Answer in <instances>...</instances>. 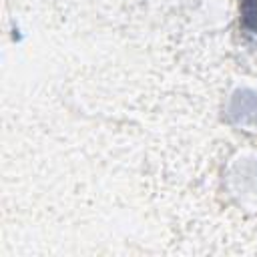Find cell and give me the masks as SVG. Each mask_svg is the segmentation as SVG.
Masks as SVG:
<instances>
[{
    "mask_svg": "<svg viewBox=\"0 0 257 257\" xmlns=\"http://www.w3.org/2000/svg\"><path fill=\"white\" fill-rule=\"evenodd\" d=\"M241 14L245 24L257 32V0H241Z\"/></svg>",
    "mask_w": 257,
    "mask_h": 257,
    "instance_id": "cell-1",
    "label": "cell"
}]
</instances>
